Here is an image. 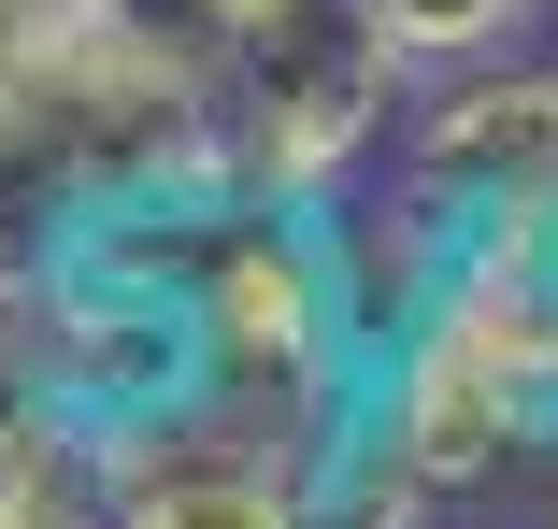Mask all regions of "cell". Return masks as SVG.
Instances as JSON below:
<instances>
[{"mask_svg": "<svg viewBox=\"0 0 558 529\" xmlns=\"http://www.w3.org/2000/svg\"><path fill=\"white\" fill-rule=\"evenodd\" d=\"M530 15H544V0H373V29H387L401 72H473V58H501Z\"/></svg>", "mask_w": 558, "mask_h": 529, "instance_id": "3", "label": "cell"}, {"mask_svg": "<svg viewBox=\"0 0 558 529\" xmlns=\"http://www.w3.org/2000/svg\"><path fill=\"white\" fill-rule=\"evenodd\" d=\"M58 444V386H44V272H0V472Z\"/></svg>", "mask_w": 558, "mask_h": 529, "instance_id": "5", "label": "cell"}, {"mask_svg": "<svg viewBox=\"0 0 558 529\" xmlns=\"http://www.w3.org/2000/svg\"><path fill=\"white\" fill-rule=\"evenodd\" d=\"M100 472H116V529H315V444L230 401H186L158 430L100 444Z\"/></svg>", "mask_w": 558, "mask_h": 529, "instance_id": "1", "label": "cell"}, {"mask_svg": "<svg viewBox=\"0 0 558 529\" xmlns=\"http://www.w3.org/2000/svg\"><path fill=\"white\" fill-rule=\"evenodd\" d=\"M401 172L429 200H459V216H501V200L558 216V58H473V72H444L415 100V130H401Z\"/></svg>", "mask_w": 558, "mask_h": 529, "instance_id": "2", "label": "cell"}, {"mask_svg": "<svg viewBox=\"0 0 558 529\" xmlns=\"http://www.w3.org/2000/svg\"><path fill=\"white\" fill-rule=\"evenodd\" d=\"M0 529H116V472H100V444H86V430L29 444L15 472H0Z\"/></svg>", "mask_w": 558, "mask_h": 529, "instance_id": "4", "label": "cell"}]
</instances>
